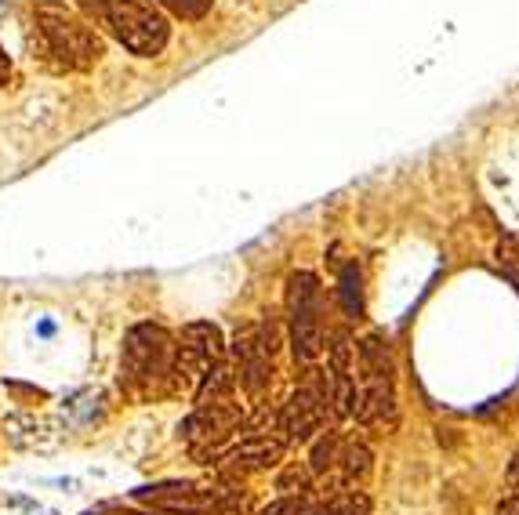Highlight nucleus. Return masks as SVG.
<instances>
[{"label":"nucleus","mask_w":519,"mask_h":515,"mask_svg":"<svg viewBox=\"0 0 519 515\" xmlns=\"http://www.w3.org/2000/svg\"><path fill=\"white\" fill-rule=\"evenodd\" d=\"M305 505H302V497H280V501H273L269 508H262L258 515H302Z\"/></svg>","instance_id":"nucleus-18"},{"label":"nucleus","mask_w":519,"mask_h":515,"mask_svg":"<svg viewBox=\"0 0 519 515\" xmlns=\"http://www.w3.org/2000/svg\"><path fill=\"white\" fill-rule=\"evenodd\" d=\"M171 367H175V338L157 323L131 327L120 352V385L135 399L167 396Z\"/></svg>","instance_id":"nucleus-1"},{"label":"nucleus","mask_w":519,"mask_h":515,"mask_svg":"<svg viewBox=\"0 0 519 515\" xmlns=\"http://www.w3.org/2000/svg\"><path fill=\"white\" fill-rule=\"evenodd\" d=\"M505 483H509V490L519 497V450H516V454H512V461H509V472H505Z\"/></svg>","instance_id":"nucleus-20"},{"label":"nucleus","mask_w":519,"mask_h":515,"mask_svg":"<svg viewBox=\"0 0 519 515\" xmlns=\"http://www.w3.org/2000/svg\"><path fill=\"white\" fill-rule=\"evenodd\" d=\"M360 265H345L342 280H338V298H342V309L349 320H360L363 316V291H360Z\"/></svg>","instance_id":"nucleus-14"},{"label":"nucleus","mask_w":519,"mask_h":515,"mask_svg":"<svg viewBox=\"0 0 519 515\" xmlns=\"http://www.w3.org/2000/svg\"><path fill=\"white\" fill-rule=\"evenodd\" d=\"M287 454V443L280 436H269V432H247L240 443L226 450V476L229 479H240L247 472H269L284 461Z\"/></svg>","instance_id":"nucleus-11"},{"label":"nucleus","mask_w":519,"mask_h":515,"mask_svg":"<svg viewBox=\"0 0 519 515\" xmlns=\"http://www.w3.org/2000/svg\"><path fill=\"white\" fill-rule=\"evenodd\" d=\"M98 26H106L138 59L160 55L171 40L167 15L153 0H102V22Z\"/></svg>","instance_id":"nucleus-4"},{"label":"nucleus","mask_w":519,"mask_h":515,"mask_svg":"<svg viewBox=\"0 0 519 515\" xmlns=\"http://www.w3.org/2000/svg\"><path fill=\"white\" fill-rule=\"evenodd\" d=\"M371 450L363 447V443H345L342 439V450H338V461H334V468L342 472V486H356L363 483V479L371 476Z\"/></svg>","instance_id":"nucleus-13"},{"label":"nucleus","mask_w":519,"mask_h":515,"mask_svg":"<svg viewBox=\"0 0 519 515\" xmlns=\"http://www.w3.org/2000/svg\"><path fill=\"white\" fill-rule=\"evenodd\" d=\"M0 15H4V0H0Z\"/></svg>","instance_id":"nucleus-23"},{"label":"nucleus","mask_w":519,"mask_h":515,"mask_svg":"<svg viewBox=\"0 0 519 515\" xmlns=\"http://www.w3.org/2000/svg\"><path fill=\"white\" fill-rule=\"evenodd\" d=\"M153 4H164V8L182 22H200L207 11L215 8V0H153Z\"/></svg>","instance_id":"nucleus-17"},{"label":"nucleus","mask_w":519,"mask_h":515,"mask_svg":"<svg viewBox=\"0 0 519 515\" xmlns=\"http://www.w3.org/2000/svg\"><path fill=\"white\" fill-rule=\"evenodd\" d=\"M327 389H331L334 418H353L356 414V345L353 334L334 331L327 345Z\"/></svg>","instance_id":"nucleus-9"},{"label":"nucleus","mask_w":519,"mask_h":515,"mask_svg":"<svg viewBox=\"0 0 519 515\" xmlns=\"http://www.w3.org/2000/svg\"><path fill=\"white\" fill-rule=\"evenodd\" d=\"M8 80H11V59L4 55V48H0V88H4Z\"/></svg>","instance_id":"nucleus-22"},{"label":"nucleus","mask_w":519,"mask_h":515,"mask_svg":"<svg viewBox=\"0 0 519 515\" xmlns=\"http://www.w3.org/2000/svg\"><path fill=\"white\" fill-rule=\"evenodd\" d=\"M338 450H342V436L338 432H324L316 439L313 454H309V476H327L338 461Z\"/></svg>","instance_id":"nucleus-15"},{"label":"nucleus","mask_w":519,"mask_h":515,"mask_svg":"<svg viewBox=\"0 0 519 515\" xmlns=\"http://www.w3.org/2000/svg\"><path fill=\"white\" fill-rule=\"evenodd\" d=\"M138 501L167 515H215V490H204L196 483L146 486V490H138Z\"/></svg>","instance_id":"nucleus-12"},{"label":"nucleus","mask_w":519,"mask_h":515,"mask_svg":"<svg viewBox=\"0 0 519 515\" xmlns=\"http://www.w3.org/2000/svg\"><path fill=\"white\" fill-rule=\"evenodd\" d=\"M37 30L44 40V55H55L59 69H91L102 59V37L95 33L84 15H77L73 8L59 4V0H44L37 4Z\"/></svg>","instance_id":"nucleus-2"},{"label":"nucleus","mask_w":519,"mask_h":515,"mask_svg":"<svg viewBox=\"0 0 519 515\" xmlns=\"http://www.w3.org/2000/svg\"><path fill=\"white\" fill-rule=\"evenodd\" d=\"M360 425L396 421V367H392L389 341L382 334H367L356 349V414Z\"/></svg>","instance_id":"nucleus-3"},{"label":"nucleus","mask_w":519,"mask_h":515,"mask_svg":"<svg viewBox=\"0 0 519 515\" xmlns=\"http://www.w3.org/2000/svg\"><path fill=\"white\" fill-rule=\"evenodd\" d=\"M244 425L247 418H244V410H240V403L218 399V403H204V407H196L193 414H189L186 425H182V439H186L189 450H193L200 461H211L215 454L229 450L233 436H240Z\"/></svg>","instance_id":"nucleus-8"},{"label":"nucleus","mask_w":519,"mask_h":515,"mask_svg":"<svg viewBox=\"0 0 519 515\" xmlns=\"http://www.w3.org/2000/svg\"><path fill=\"white\" fill-rule=\"evenodd\" d=\"M302 515H371V501L356 490H345V494L331 497L327 505L313 508V512H302Z\"/></svg>","instance_id":"nucleus-16"},{"label":"nucleus","mask_w":519,"mask_h":515,"mask_svg":"<svg viewBox=\"0 0 519 515\" xmlns=\"http://www.w3.org/2000/svg\"><path fill=\"white\" fill-rule=\"evenodd\" d=\"M331 389H327L324 370H309L302 378V385L291 392L280 414H276V432L287 447L298 443H313L316 432H324L327 418H331Z\"/></svg>","instance_id":"nucleus-6"},{"label":"nucleus","mask_w":519,"mask_h":515,"mask_svg":"<svg viewBox=\"0 0 519 515\" xmlns=\"http://www.w3.org/2000/svg\"><path fill=\"white\" fill-rule=\"evenodd\" d=\"M494 515H519V497L516 494H509L505 501H501L498 508H494Z\"/></svg>","instance_id":"nucleus-21"},{"label":"nucleus","mask_w":519,"mask_h":515,"mask_svg":"<svg viewBox=\"0 0 519 515\" xmlns=\"http://www.w3.org/2000/svg\"><path fill=\"white\" fill-rule=\"evenodd\" d=\"M236 378L244 385V392L255 403H262L265 392L273 389V345L262 338L258 327H244L236 334Z\"/></svg>","instance_id":"nucleus-10"},{"label":"nucleus","mask_w":519,"mask_h":515,"mask_svg":"<svg viewBox=\"0 0 519 515\" xmlns=\"http://www.w3.org/2000/svg\"><path fill=\"white\" fill-rule=\"evenodd\" d=\"M77 8L88 22H102V0H77Z\"/></svg>","instance_id":"nucleus-19"},{"label":"nucleus","mask_w":519,"mask_h":515,"mask_svg":"<svg viewBox=\"0 0 519 515\" xmlns=\"http://www.w3.org/2000/svg\"><path fill=\"white\" fill-rule=\"evenodd\" d=\"M218 360H226L222 331L215 323H189L175 338V367H171L167 396H193Z\"/></svg>","instance_id":"nucleus-7"},{"label":"nucleus","mask_w":519,"mask_h":515,"mask_svg":"<svg viewBox=\"0 0 519 515\" xmlns=\"http://www.w3.org/2000/svg\"><path fill=\"white\" fill-rule=\"evenodd\" d=\"M287 327L298 363H313L327 349L324 327V287L316 273H294L287 280Z\"/></svg>","instance_id":"nucleus-5"}]
</instances>
